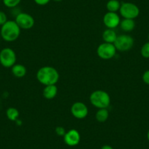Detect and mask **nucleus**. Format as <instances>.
I'll return each instance as SVG.
<instances>
[{"mask_svg":"<svg viewBox=\"0 0 149 149\" xmlns=\"http://www.w3.org/2000/svg\"><path fill=\"white\" fill-rule=\"evenodd\" d=\"M0 40H1V36H0Z\"/></svg>","mask_w":149,"mask_h":149,"instance_id":"nucleus-29","label":"nucleus"},{"mask_svg":"<svg viewBox=\"0 0 149 149\" xmlns=\"http://www.w3.org/2000/svg\"><path fill=\"white\" fill-rule=\"evenodd\" d=\"M0 2H1V0H0Z\"/></svg>","mask_w":149,"mask_h":149,"instance_id":"nucleus-30","label":"nucleus"},{"mask_svg":"<svg viewBox=\"0 0 149 149\" xmlns=\"http://www.w3.org/2000/svg\"><path fill=\"white\" fill-rule=\"evenodd\" d=\"M21 29L15 21H8L2 26L0 29V36L6 42H14L19 37Z\"/></svg>","mask_w":149,"mask_h":149,"instance_id":"nucleus-2","label":"nucleus"},{"mask_svg":"<svg viewBox=\"0 0 149 149\" xmlns=\"http://www.w3.org/2000/svg\"><path fill=\"white\" fill-rule=\"evenodd\" d=\"M58 93V88L56 85L45 86L42 91V95L46 100H53Z\"/></svg>","mask_w":149,"mask_h":149,"instance_id":"nucleus-12","label":"nucleus"},{"mask_svg":"<svg viewBox=\"0 0 149 149\" xmlns=\"http://www.w3.org/2000/svg\"><path fill=\"white\" fill-rule=\"evenodd\" d=\"M56 133L57 135L58 136H63L64 137V134H65L66 131L64 130V128H63L62 127H57L55 130Z\"/></svg>","mask_w":149,"mask_h":149,"instance_id":"nucleus-22","label":"nucleus"},{"mask_svg":"<svg viewBox=\"0 0 149 149\" xmlns=\"http://www.w3.org/2000/svg\"><path fill=\"white\" fill-rule=\"evenodd\" d=\"M17 61L16 54L10 48H5L0 51V64L6 68H10Z\"/></svg>","mask_w":149,"mask_h":149,"instance_id":"nucleus-4","label":"nucleus"},{"mask_svg":"<svg viewBox=\"0 0 149 149\" xmlns=\"http://www.w3.org/2000/svg\"><path fill=\"white\" fill-rule=\"evenodd\" d=\"M147 138H148V141H149V130L148 131V133H147Z\"/></svg>","mask_w":149,"mask_h":149,"instance_id":"nucleus-26","label":"nucleus"},{"mask_svg":"<svg viewBox=\"0 0 149 149\" xmlns=\"http://www.w3.org/2000/svg\"><path fill=\"white\" fill-rule=\"evenodd\" d=\"M13 74L16 78H23L26 74V68L21 64H15L11 67Z\"/></svg>","mask_w":149,"mask_h":149,"instance_id":"nucleus-14","label":"nucleus"},{"mask_svg":"<svg viewBox=\"0 0 149 149\" xmlns=\"http://www.w3.org/2000/svg\"><path fill=\"white\" fill-rule=\"evenodd\" d=\"M134 43V41L132 37L129 34H120L117 36L113 45H115L117 51L125 52L130 51L133 47Z\"/></svg>","mask_w":149,"mask_h":149,"instance_id":"nucleus-5","label":"nucleus"},{"mask_svg":"<svg viewBox=\"0 0 149 149\" xmlns=\"http://www.w3.org/2000/svg\"><path fill=\"white\" fill-rule=\"evenodd\" d=\"M15 21L21 29H31L34 25V18L26 13H20L15 16Z\"/></svg>","mask_w":149,"mask_h":149,"instance_id":"nucleus-8","label":"nucleus"},{"mask_svg":"<svg viewBox=\"0 0 149 149\" xmlns=\"http://www.w3.org/2000/svg\"><path fill=\"white\" fill-rule=\"evenodd\" d=\"M71 113L74 118L78 119H84L88 116V109L86 104L81 102H76L71 106Z\"/></svg>","mask_w":149,"mask_h":149,"instance_id":"nucleus-9","label":"nucleus"},{"mask_svg":"<svg viewBox=\"0 0 149 149\" xmlns=\"http://www.w3.org/2000/svg\"><path fill=\"white\" fill-rule=\"evenodd\" d=\"M143 81L147 85H149V70H146L143 74Z\"/></svg>","mask_w":149,"mask_h":149,"instance_id":"nucleus-23","label":"nucleus"},{"mask_svg":"<svg viewBox=\"0 0 149 149\" xmlns=\"http://www.w3.org/2000/svg\"><path fill=\"white\" fill-rule=\"evenodd\" d=\"M36 77L42 85H56L59 80V73L54 67L45 66L38 70Z\"/></svg>","mask_w":149,"mask_h":149,"instance_id":"nucleus-1","label":"nucleus"},{"mask_svg":"<svg viewBox=\"0 0 149 149\" xmlns=\"http://www.w3.org/2000/svg\"><path fill=\"white\" fill-rule=\"evenodd\" d=\"M109 117V111L107 108L99 109L96 113L95 118L97 121L100 123L105 122Z\"/></svg>","mask_w":149,"mask_h":149,"instance_id":"nucleus-17","label":"nucleus"},{"mask_svg":"<svg viewBox=\"0 0 149 149\" xmlns=\"http://www.w3.org/2000/svg\"><path fill=\"white\" fill-rule=\"evenodd\" d=\"M140 54L143 58H149V41L146 42L142 46L141 50H140Z\"/></svg>","mask_w":149,"mask_h":149,"instance_id":"nucleus-20","label":"nucleus"},{"mask_svg":"<svg viewBox=\"0 0 149 149\" xmlns=\"http://www.w3.org/2000/svg\"><path fill=\"white\" fill-rule=\"evenodd\" d=\"M148 40H149V34H148Z\"/></svg>","mask_w":149,"mask_h":149,"instance_id":"nucleus-28","label":"nucleus"},{"mask_svg":"<svg viewBox=\"0 0 149 149\" xmlns=\"http://www.w3.org/2000/svg\"><path fill=\"white\" fill-rule=\"evenodd\" d=\"M53 1H54V2H61L62 0H53Z\"/></svg>","mask_w":149,"mask_h":149,"instance_id":"nucleus-27","label":"nucleus"},{"mask_svg":"<svg viewBox=\"0 0 149 149\" xmlns=\"http://www.w3.org/2000/svg\"><path fill=\"white\" fill-rule=\"evenodd\" d=\"M101 149H114V148L112 147V146H109V145H104V146H103L101 148Z\"/></svg>","mask_w":149,"mask_h":149,"instance_id":"nucleus-25","label":"nucleus"},{"mask_svg":"<svg viewBox=\"0 0 149 149\" xmlns=\"http://www.w3.org/2000/svg\"><path fill=\"white\" fill-rule=\"evenodd\" d=\"M34 1L37 5L44 6V5H46L47 4L49 3L51 0H34Z\"/></svg>","mask_w":149,"mask_h":149,"instance_id":"nucleus-24","label":"nucleus"},{"mask_svg":"<svg viewBox=\"0 0 149 149\" xmlns=\"http://www.w3.org/2000/svg\"><path fill=\"white\" fill-rule=\"evenodd\" d=\"M19 111L15 107H9L6 110V116L8 119L11 121H16L19 117Z\"/></svg>","mask_w":149,"mask_h":149,"instance_id":"nucleus-18","label":"nucleus"},{"mask_svg":"<svg viewBox=\"0 0 149 149\" xmlns=\"http://www.w3.org/2000/svg\"><path fill=\"white\" fill-rule=\"evenodd\" d=\"M64 143L69 146H75L81 142V134L76 130H70L66 132L64 136Z\"/></svg>","mask_w":149,"mask_h":149,"instance_id":"nucleus-11","label":"nucleus"},{"mask_svg":"<svg viewBox=\"0 0 149 149\" xmlns=\"http://www.w3.org/2000/svg\"><path fill=\"white\" fill-rule=\"evenodd\" d=\"M121 2L118 0H109L106 4L107 12L117 13L121 8Z\"/></svg>","mask_w":149,"mask_h":149,"instance_id":"nucleus-16","label":"nucleus"},{"mask_svg":"<svg viewBox=\"0 0 149 149\" xmlns=\"http://www.w3.org/2000/svg\"><path fill=\"white\" fill-rule=\"evenodd\" d=\"M119 13L124 18L134 20L140 15V9L134 3L123 2L121 5Z\"/></svg>","mask_w":149,"mask_h":149,"instance_id":"nucleus-6","label":"nucleus"},{"mask_svg":"<svg viewBox=\"0 0 149 149\" xmlns=\"http://www.w3.org/2000/svg\"><path fill=\"white\" fill-rule=\"evenodd\" d=\"M117 34L113 29H107L102 33V40L104 42L114 43L117 38Z\"/></svg>","mask_w":149,"mask_h":149,"instance_id":"nucleus-13","label":"nucleus"},{"mask_svg":"<svg viewBox=\"0 0 149 149\" xmlns=\"http://www.w3.org/2000/svg\"><path fill=\"white\" fill-rule=\"evenodd\" d=\"M21 0H2L5 7L8 8H15L21 3Z\"/></svg>","mask_w":149,"mask_h":149,"instance_id":"nucleus-19","label":"nucleus"},{"mask_svg":"<svg viewBox=\"0 0 149 149\" xmlns=\"http://www.w3.org/2000/svg\"><path fill=\"white\" fill-rule=\"evenodd\" d=\"M119 25L121 30L125 31V32H130V31H133L135 28V22L133 19L124 18L122 21H121Z\"/></svg>","mask_w":149,"mask_h":149,"instance_id":"nucleus-15","label":"nucleus"},{"mask_svg":"<svg viewBox=\"0 0 149 149\" xmlns=\"http://www.w3.org/2000/svg\"><path fill=\"white\" fill-rule=\"evenodd\" d=\"M116 51L117 50L113 44L107 42L100 44L97 50L98 56L104 60H109L113 58L116 54Z\"/></svg>","mask_w":149,"mask_h":149,"instance_id":"nucleus-7","label":"nucleus"},{"mask_svg":"<svg viewBox=\"0 0 149 149\" xmlns=\"http://www.w3.org/2000/svg\"><path fill=\"white\" fill-rule=\"evenodd\" d=\"M121 18L117 13L107 12L103 17V24L107 29H115L119 26Z\"/></svg>","mask_w":149,"mask_h":149,"instance_id":"nucleus-10","label":"nucleus"},{"mask_svg":"<svg viewBox=\"0 0 149 149\" xmlns=\"http://www.w3.org/2000/svg\"><path fill=\"white\" fill-rule=\"evenodd\" d=\"M8 21V16H7L6 13L5 12H3V11L0 10V26H2Z\"/></svg>","mask_w":149,"mask_h":149,"instance_id":"nucleus-21","label":"nucleus"},{"mask_svg":"<svg viewBox=\"0 0 149 149\" xmlns=\"http://www.w3.org/2000/svg\"><path fill=\"white\" fill-rule=\"evenodd\" d=\"M90 102L99 109L107 108L110 104V97L108 93L103 90L93 91L89 97Z\"/></svg>","mask_w":149,"mask_h":149,"instance_id":"nucleus-3","label":"nucleus"}]
</instances>
